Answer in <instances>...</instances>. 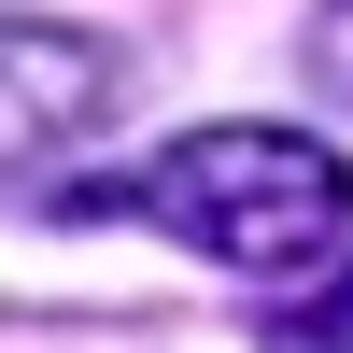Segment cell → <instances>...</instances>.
Masks as SVG:
<instances>
[{"mask_svg": "<svg viewBox=\"0 0 353 353\" xmlns=\"http://www.w3.org/2000/svg\"><path fill=\"white\" fill-rule=\"evenodd\" d=\"M71 212H141L241 283H297L353 241V170H339V141L241 113V128H184L170 156L113 170V184H71Z\"/></svg>", "mask_w": 353, "mask_h": 353, "instance_id": "1", "label": "cell"}, {"mask_svg": "<svg viewBox=\"0 0 353 353\" xmlns=\"http://www.w3.org/2000/svg\"><path fill=\"white\" fill-rule=\"evenodd\" d=\"M113 85H128V57H113V43L43 28V14H0V184L43 170V156H71V141L113 113Z\"/></svg>", "mask_w": 353, "mask_h": 353, "instance_id": "2", "label": "cell"}, {"mask_svg": "<svg viewBox=\"0 0 353 353\" xmlns=\"http://www.w3.org/2000/svg\"><path fill=\"white\" fill-rule=\"evenodd\" d=\"M269 353H353V254H325V297L269 311Z\"/></svg>", "mask_w": 353, "mask_h": 353, "instance_id": "3", "label": "cell"}, {"mask_svg": "<svg viewBox=\"0 0 353 353\" xmlns=\"http://www.w3.org/2000/svg\"><path fill=\"white\" fill-rule=\"evenodd\" d=\"M311 71H325L339 99H353V0H325V28H311Z\"/></svg>", "mask_w": 353, "mask_h": 353, "instance_id": "4", "label": "cell"}]
</instances>
